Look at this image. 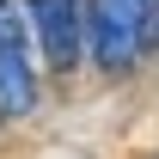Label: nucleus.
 Masks as SVG:
<instances>
[{
  "label": "nucleus",
  "mask_w": 159,
  "mask_h": 159,
  "mask_svg": "<svg viewBox=\"0 0 159 159\" xmlns=\"http://www.w3.org/2000/svg\"><path fill=\"white\" fill-rule=\"evenodd\" d=\"M37 110V74L25 49V25L12 6H0V122H25Z\"/></svg>",
  "instance_id": "obj_2"
},
{
  "label": "nucleus",
  "mask_w": 159,
  "mask_h": 159,
  "mask_svg": "<svg viewBox=\"0 0 159 159\" xmlns=\"http://www.w3.org/2000/svg\"><path fill=\"white\" fill-rule=\"evenodd\" d=\"M159 43V0H86V49L104 74H129Z\"/></svg>",
  "instance_id": "obj_1"
},
{
  "label": "nucleus",
  "mask_w": 159,
  "mask_h": 159,
  "mask_svg": "<svg viewBox=\"0 0 159 159\" xmlns=\"http://www.w3.org/2000/svg\"><path fill=\"white\" fill-rule=\"evenodd\" d=\"M31 25H37L43 61L55 74H74L80 49H86V6L80 0H31Z\"/></svg>",
  "instance_id": "obj_3"
}]
</instances>
